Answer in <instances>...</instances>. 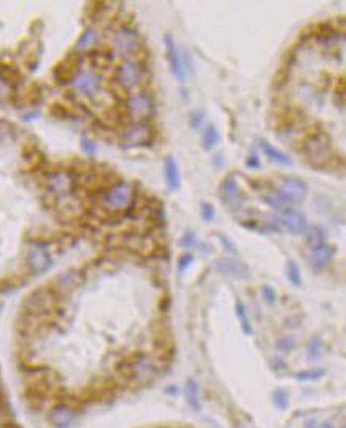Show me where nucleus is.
Segmentation results:
<instances>
[{
    "mask_svg": "<svg viewBox=\"0 0 346 428\" xmlns=\"http://www.w3.org/2000/svg\"><path fill=\"white\" fill-rule=\"evenodd\" d=\"M218 237H220L221 244L225 245V248L228 250V252H231L233 255H237V248H236V245H234L233 242H231V240H229L225 234H221V233H220V234H218Z\"/></svg>",
    "mask_w": 346,
    "mask_h": 428,
    "instance_id": "cd10ccee",
    "label": "nucleus"
},
{
    "mask_svg": "<svg viewBox=\"0 0 346 428\" xmlns=\"http://www.w3.org/2000/svg\"><path fill=\"white\" fill-rule=\"evenodd\" d=\"M264 201H265V204H267V206H270L272 209H275V210H285V209H289V201L285 198V196H283V193H280L278 190H272V191H269L267 194L264 196Z\"/></svg>",
    "mask_w": 346,
    "mask_h": 428,
    "instance_id": "6ab92c4d",
    "label": "nucleus"
},
{
    "mask_svg": "<svg viewBox=\"0 0 346 428\" xmlns=\"http://www.w3.org/2000/svg\"><path fill=\"white\" fill-rule=\"evenodd\" d=\"M319 352H321V344H319L318 340H313L310 343V355H312V357H318Z\"/></svg>",
    "mask_w": 346,
    "mask_h": 428,
    "instance_id": "7c9ffc66",
    "label": "nucleus"
},
{
    "mask_svg": "<svg viewBox=\"0 0 346 428\" xmlns=\"http://www.w3.org/2000/svg\"><path fill=\"white\" fill-rule=\"evenodd\" d=\"M201 215H202V220L212 221V220L215 218V209H214V206H212L210 202L201 204Z\"/></svg>",
    "mask_w": 346,
    "mask_h": 428,
    "instance_id": "a878e982",
    "label": "nucleus"
},
{
    "mask_svg": "<svg viewBox=\"0 0 346 428\" xmlns=\"http://www.w3.org/2000/svg\"><path fill=\"white\" fill-rule=\"evenodd\" d=\"M218 193H220L221 201H223V204L228 209L237 210L239 207L242 206L244 196H242V191H241V186H239V183L236 182V179L233 175H228V177H225L223 180H221Z\"/></svg>",
    "mask_w": 346,
    "mask_h": 428,
    "instance_id": "0eeeda50",
    "label": "nucleus"
},
{
    "mask_svg": "<svg viewBox=\"0 0 346 428\" xmlns=\"http://www.w3.org/2000/svg\"><path fill=\"white\" fill-rule=\"evenodd\" d=\"M165 52H166V60H168V64H170V68L173 71V75L175 76V79L185 81V76H187L185 75L187 73V71H185V62L179 51V46H177L173 35L170 33L165 35Z\"/></svg>",
    "mask_w": 346,
    "mask_h": 428,
    "instance_id": "39448f33",
    "label": "nucleus"
},
{
    "mask_svg": "<svg viewBox=\"0 0 346 428\" xmlns=\"http://www.w3.org/2000/svg\"><path fill=\"white\" fill-rule=\"evenodd\" d=\"M307 183L299 179L296 175H286L280 180L278 191L292 204V202H302L307 196Z\"/></svg>",
    "mask_w": 346,
    "mask_h": 428,
    "instance_id": "6e6552de",
    "label": "nucleus"
},
{
    "mask_svg": "<svg viewBox=\"0 0 346 428\" xmlns=\"http://www.w3.org/2000/svg\"><path fill=\"white\" fill-rule=\"evenodd\" d=\"M220 142V133L218 130L214 127V125H207L206 128H204V135H202V146L204 149H214L217 144Z\"/></svg>",
    "mask_w": 346,
    "mask_h": 428,
    "instance_id": "412c9836",
    "label": "nucleus"
},
{
    "mask_svg": "<svg viewBox=\"0 0 346 428\" xmlns=\"http://www.w3.org/2000/svg\"><path fill=\"white\" fill-rule=\"evenodd\" d=\"M273 226H280L281 229L288 231L291 234L300 236L304 234L307 228H308V221L305 215L300 210L296 209H285L281 210L277 217L273 218Z\"/></svg>",
    "mask_w": 346,
    "mask_h": 428,
    "instance_id": "7ed1b4c3",
    "label": "nucleus"
},
{
    "mask_svg": "<svg viewBox=\"0 0 346 428\" xmlns=\"http://www.w3.org/2000/svg\"><path fill=\"white\" fill-rule=\"evenodd\" d=\"M304 154L308 162L315 166H323L326 163H329L334 155L332 142L329 136L324 135V133H318V135L308 136L304 144Z\"/></svg>",
    "mask_w": 346,
    "mask_h": 428,
    "instance_id": "f257e3e1",
    "label": "nucleus"
},
{
    "mask_svg": "<svg viewBox=\"0 0 346 428\" xmlns=\"http://www.w3.org/2000/svg\"><path fill=\"white\" fill-rule=\"evenodd\" d=\"M112 46L119 54H123V56L133 54V52H136L139 48L138 33L128 27H122L119 30H115L112 35Z\"/></svg>",
    "mask_w": 346,
    "mask_h": 428,
    "instance_id": "1a4fd4ad",
    "label": "nucleus"
},
{
    "mask_svg": "<svg viewBox=\"0 0 346 428\" xmlns=\"http://www.w3.org/2000/svg\"><path fill=\"white\" fill-rule=\"evenodd\" d=\"M73 87L78 93L84 96H92L98 92L100 88V78L93 71H81L75 76Z\"/></svg>",
    "mask_w": 346,
    "mask_h": 428,
    "instance_id": "9b49d317",
    "label": "nucleus"
},
{
    "mask_svg": "<svg viewBox=\"0 0 346 428\" xmlns=\"http://www.w3.org/2000/svg\"><path fill=\"white\" fill-rule=\"evenodd\" d=\"M247 166H248V168H260L261 165H260V160L256 158V157H248Z\"/></svg>",
    "mask_w": 346,
    "mask_h": 428,
    "instance_id": "72a5a7b5",
    "label": "nucleus"
},
{
    "mask_svg": "<svg viewBox=\"0 0 346 428\" xmlns=\"http://www.w3.org/2000/svg\"><path fill=\"white\" fill-rule=\"evenodd\" d=\"M143 79V70L136 60H123L117 70V81L123 88H135Z\"/></svg>",
    "mask_w": 346,
    "mask_h": 428,
    "instance_id": "9d476101",
    "label": "nucleus"
},
{
    "mask_svg": "<svg viewBox=\"0 0 346 428\" xmlns=\"http://www.w3.org/2000/svg\"><path fill=\"white\" fill-rule=\"evenodd\" d=\"M278 347H280L281 351H291L292 347H294V340H292V338H289V337L283 338V340L278 342Z\"/></svg>",
    "mask_w": 346,
    "mask_h": 428,
    "instance_id": "c85d7f7f",
    "label": "nucleus"
},
{
    "mask_svg": "<svg viewBox=\"0 0 346 428\" xmlns=\"http://www.w3.org/2000/svg\"><path fill=\"white\" fill-rule=\"evenodd\" d=\"M286 272H288L289 281L294 284V286H300V284H302V278H300V270H299L297 264L289 262L288 267H286Z\"/></svg>",
    "mask_w": 346,
    "mask_h": 428,
    "instance_id": "393cba45",
    "label": "nucleus"
},
{
    "mask_svg": "<svg viewBox=\"0 0 346 428\" xmlns=\"http://www.w3.org/2000/svg\"><path fill=\"white\" fill-rule=\"evenodd\" d=\"M260 146L262 149V152L267 155L272 162L278 163V165H285V166H289L292 162H291V157L288 154H285L283 150H280L278 147H275L273 144H270V142L264 141V139H260Z\"/></svg>",
    "mask_w": 346,
    "mask_h": 428,
    "instance_id": "f3484780",
    "label": "nucleus"
},
{
    "mask_svg": "<svg viewBox=\"0 0 346 428\" xmlns=\"http://www.w3.org/2000/svg\"><path fill=\"white\" fill-rule=\"evenodd\" d=\"M165 179H166L168 186H170L173 191H177L180 188L182 177H180L179 166H177V162L174 160V157H168L166 162H165Z\"/></svg>",
    "mask_w": 346,
    "mask_h": 428,
    "instance_id": "dca6fc26",
    "label": "nucleus"
},
{
    "mask_svg": "<svg viewBox=\"0 0 346 428\" xmlns=\"http://www.w3.org/2000/svg\"><path fill=\"white\" fill-rule=\"evenodd\" d=\"M83 147L87 150V152H93V149H95L93 142H90L88 139H83Z\"/></svg>",
    "mask_w": 346,
    "mask_h": 428,
    "instance_id": "f704fd0d",
    "label": "nucleus"
},
{
    "mask_svg": "<svg viewBox=\"0 0 346 428\" xmlns=\"http://www.w3.org/2000/svg\"><path fill=\"white\" fill-rule=\"evenodd\" d=\"M127 373L133 379H149L155 373V362L149 355H139L130 365H127Z\"/></svg>",
    "mask_w": 346,
    "mask_h": 428,
    "instance_id": "f8f14e48",
    "label": "nucleus"
},
{
    "mask_svg": "<svg viewBox=\"0 0 346 428\" xmlns=\"http://www.w3.org/2000/svg\"><path fill=\"white\" fill-rule=\"evenodd\" d=\"M123 147H144L149 146L154 139L152 127L146 122L131 123L120 135Z\"/></svg>",
    "mask_w": 346,
    "mask_h": 428,
    "instance_id": "f03ea898",
    "label": "nucleus"
},
{
    "mask_svg": "<svg viewBox=\"0 0 346 428\" xmlns=\"http://www.w3.org/2000/svg\"><path fill=\"white\" fill-rule=\"evenodd\" d=\"M131 201V185L128 182H119L112 185L103 196V206L111 210H120L127 207Z\"/></svg>",
    "mask_w": 346,
    "mask_h": 428,
    "instance_id": "20e7f679",
    "label": "nucleus"
},
{
    "mask_svg": "<svg viewBox=\"0 0 346 428\" xmlns=\"http://www.w3.org/2000/svg\"><path fill=\"white\" fill-rule=\"evenodd\" d=\"M217 269L220 273H223L225 276L229 278H244L247 275V269L242 262H239L236 259H231V257H223L220 259L217 264Z\"/></svg>",
    "mask_w": 346,
    "mask_h": 428,
    "instance_id": "2eb2a0df",
    "label": "nucleus"
},
{
    "mask_svg": "<svg viewBox=\"0 0 346 428\" xmlns=\"http://www.w3.org/2000/svg\"><path fill=\"white\" fill-rule=\"evenodd\" d=\"M96 40V33L93 29H87L81 37H79L78 40V49H84L87 46H90V44Z\"/></svg>",
    "mask_w": 346,
    "mask_h": 428,
    "instance_id": "b1692460",
    "label": "nucleus"
},
{
    "mask_svg": "<svg viewBox=\"0 0 346 428\" xmlns=\"http://www.w3.org/2000/svg\"><path fill=\"white\" fill-rule=\"evenodd\" d=\"M75 413L67 406H57L54 411L51 413V422L59 428H65L73 422Z\"/></svg>",
    "mask_w": 346,
    "mask_h": 428,
    "instance_id": "a211bd4d",
    "label": "nucleus"
},
{
    "mask_svg": "<svg viewBox=\"0 0 346 428\" xmlns=\"http://www.w3.org/2000/svg\"><path fill=\"white\" fill-rule=\"evenodd\" d=\"M27 261H29V267L35 272V273H40L44 272L51 265V259H49V255L44 248L41 247H33L29 256H27Z\"/></svg>",
    "mask_w": 346,
    "mask_h": 428,
    "instance_id": "4468645a",
    "label": "nucleus"
},
{
    "mask_svg": "<svg viewBox=\"0 0 346 428\" xmlns=\"http://www.w3.org/2000/svg\"><path fill=\"white\" fill-rule=\"evenodd\" d=\"M262 294H264L265 300L275 302V292H273V289H272V288H267V286H265V288L262 289Z\"/></svg>",
    "mask_w": 346,
    "mask_h": 428,
    "instance_id": "473e14b6",
    "label": "nucleus"
},
{
    "mask_svg": "<svg viewBox=\"0 0 346 428\" xmlns=\"http://www.w3.org/2000/svg\"><path fill=\"white\" fill-rule=\"evenodd\" d=\"M127 106H128V112L133 115V117L143 120V122L146 119H149L155 111L152 96L146 92H138V93L130 95Z\"/></svg>",
    "mask_w": 346,
    "mask_h": 428,
    "instance_id": "423d86ee",
    "label": "nucleus"
},
{
    "mask_svg": "<svg viewBox=\"0 0 346 428\" xmlns=\"http://www.w3.org/2000/svg\"><path fill=\"white\" fill-rule=\"evenodd\" d=\"M187 397H188L190 405H191L194 409H198V408H199L198 386H196V382H194L193 379H188V381H187Z\"/></svg>",
    "mask_w": 346,
    "mask_h": 428,
    "instance_id": "5701e85b",
    "label": "nucleus"
},
{
    "mask_svg": "<svg viewBox=\"0 0 346 428\" xmlns=\"http://www.w3.org/2000/svg\"><path fill=\"white\" fill-rule=\"evenodd\" d=\"M193 262V255H190V253H187V255H183L180 259H179V269L183 272L185 269H187V267L190 265Z\"/></svg>",
    "mask_w": 346,
    "mask_h": 428,
    "instance_id": "c756f323",
    "label": "nucleus"
},
{
    "mask_svg": "<svg viewBox=\"0 0 346 428\" xmlns=\"http://www.w3.org/2000/svg\"><path fill=\"white\" fill-rule=\"evenodd\" d=\"M236 313H237L239 321H241L242 331H244L247 335H250V334H252V324H250V321H248L247 311H245V307L242 305V302H237V304H236Z\"/></svg>",
    "mask_w": 346,
    "mask_h": 428,
    "instance_id": "4be33fe9",
    "label": "nucleus"
},
{
    "mask_svg": "<svg viewBox=\"0 0 346 428\" xmlns=\"http://www.w3.org/2000/svg\"><path fill=\"white\" fill-rule=\"evenodd\" d=\"M204 117H206V115H204L202 111H193V112L190 114V125H191V128L198 130L201 125H202V122H204Z\"/></svg>",
    "mask_w": 346,
    "mask_h": 428,
    "instance_id": "bb28decb",
    "label": "nucleus"
},
{
    "mask_svg": "<svg viewBox=\"0 0 346 428\" xmlns=\"http://www.w3.org/2000/svg\"><path fill=\"white\" fill-rule=\"evenodd\" d=\"M332 256H334V248L326 242L310 248V262H312L315 270H323L331 262Z\"/></svg>",
    "mask_w": 346,
    "mask_h": 428,
    "instance_id": "ddd939ff",
    "label": "nucleus"
},
{
    "mask_svg": "<svg viewBox=\"0 0 346 428\" xmlns=\"http://www.w3.org/2000/svg\"><path fill=\"white\" fill-rule=\"evenodd\" d=\"M305 233H307V242H308L310 248L326 242V233L321 226H316V225L308 226Z\"/></svg>",
    "mask_w": 346,
    "mask_h": 428,
    "instance_id": "aec40b11",
    "label": "nucleus"
},
{
    "mask_svg": "<svg viewBox=\"0 0 346 428\" xmlns=\"http://www.w3.org/2000/svg\"><path fill=\"white\" fill-rule=\"evenodd\" d=\"M0 419H2V414H0Z\"/></svg>",
    "mask_w": 346,
    "mask_h": 428,
    "instance_id": "c9c22d12",
    "label": "nucleus"
},
{
    "mask_svg": "<svg viewBox=\"0 0 346 428\" xmlns=\"http://www.w3.org/2000/svg\"><path fill=\"white\" fill-rule=\"evenodd\" d=\"M194 242H196V240H194V234L193 233H187L182 239V245L183 247H191V245H194Z\"/></svg>",
    "mask_w": 346,
    "mask_h": 428,
    "instance_id": "2f4dec72",
    "label": "nucleus"
}]
</instances>
